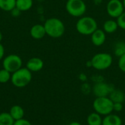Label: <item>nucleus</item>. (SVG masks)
<instances>
[{
	"label": "nucleus",
	"mask_w": 125,
	"mask_h": 125,
	"mask_svg": "<svg viewBox=\"0 0 125 125\" xmlns=\"http://www.w3.org/2000/svg\"><path fill=\"white\" fill-rule=\"evenodd\" d=\"M46 34L52 38H59L65 32V26L62 21L57 18H50L44 23Z\"/></svg>",
	"instance_id": "obj_1"
},
{
	"label": "nucleus",
	"mask_w": 125,
	"mask_h": 125,
	"mask_svg": "<svg viewBox=\"0 0 125 125\" xmlns=\"http://www.w3.org/2000/svg\"><path fill=\"white\" fill-rule=\"evenodd\" d=\"M98 29L97 21L91 16H82L79 18L75 24L76 31L85 36L91 35L95 30Z\"/></svg>",
	"instance_id": "obj_2"
},
{
	"label": "nucleus",
	"mask_w": 125,
	"mask_h": 125,
	"mask_svg": "<svg viewBox=\"0 0 125 125\" xmlns=\"http://www.w3.org/2000/svg\"><path fill=\"white\" fill-rule=\"evenodd\" d=\"M94 111L102 116H105L114 112V103L108 97H95L92 103Z\"/></svg>",
	"instance_id": "obj_3"
},
{
	"label": "nucleus",
	"mask_w": 125,
	"mask_h": 125,
	"mask_svg": "<svg viewBox=\"0 0 125 125\" xmlns=\"http://www.w3.org/2000/svg\"><path fill=\"white\" fill-rule=\"evenodd\" d=\"M92 67L97 70H105L113 64V56L105 52H100L94 54L91 59Z\"/></svg>",
	"instance_id": "obj_4"
},
{
	"label": "nucleus",
	"mask_w": 125,
	"mask_h": 125,
	"mask_svg": "<svg viewBox=\"0 0 125 125\" xmlns=\"http://www.w3.org/2000/svg\"><path fill=\"white\" fill-rule=\"evenodd\" d=\"M31 78V72L26 67H21L12 73L11 82L15 87L23 88L29 84Z\"/></svg>",
	"instance_id": "obj_5"
},
{
	"label": "nucleus",
	"mask_w": 125,
	"mask_h": 125,
	"mask_svg": "<svg viewBox=\"0 0 125 125\" xmlns=\"http://www.w3.org/2000/svg\"><path fill=\"white\" fill-rule=\"evenodd\" d=\"M65 8L71 16L81 18L86 13L87 7L84 0H67Z\"/></svg>",
	"instance_id": "obj_6"
},
{
	"label": "nucleus",
	"mask_w": 125,
	"mask_h": 125,
	"mask_svg": "<svg viewBox=\"0 0 125 125\" xmlns=\"http://www.w3.org/2000/svg\"><path fill=\"white\" fill-rule=\"evenodd\" d=\"M21 58L15 54H10L7 56L2 62L3 68L8 70L10 73H13L22 67Z\"/></svg>",
	"instance_id": "obj_7"
},
{
	"label": "nucleus",
	"mask_w": 125,
	"mask_h": 125,
	"mask_svg": "<svg viewBox=\"0 0 125 125\" xmlns=\"http://www.w3.org/2000/svg\"><path fill=\"white\" fill-rule=\"evenodd\" d=\"M125 11L122 1L121 0H109L106 5V12L112 18H119Z\"/></svg>",
	"instance_id": "obj_8"
},
{
	"label": "nucleus",
	"mask_w": 125,
	"mask_h": 125,
	"mask_svg": "<svg viewBox=\"0 0 125 125\" xmlns=\"http://www.w3.org/2000/svg\"><path fill=\"white\" fill-rule=\"evenodd\" d=\"M115 89L114 86L111 83L105 81L94 83L92 92L96 97H108L111 92Z\"/></svg>",
	"instance_id": "obj_9"
},
{
	"label": "nucleus",
	"mask_w": 125,
	"mask_h": 125,
	"mask_svg": "<svg viewBox=\"0 0 125 125\" xmlns=\"http://www.w3.org/2000/svg\"><path fill=\"white\" fill-rule=\"evenodd\" d=\"M90 36L92 42L95 46H101L105 42L106 33L103 31V29L98 28Z\"/></svg>",
	"instance_id": "obj_10"
},
{
	"label": "nucleus",
	"mask_w": 125,
	"mask_h": 125,
	"mask_svg": "<svg viewBox=\"0 0 125 125\" xmlns=\"http://www.w3.org/2000/svg\"><path fill=\"white\" fill-rule=\"evenodd\" d=\"M44 67L43 61L38 57H33L30 59L26 63V68L31 72H39Z\"/></svg>",
	"instance_id": "obj_11"
},
{
	"label": "nucleus",
	"mask_w": 125,
	"mask_h": 125,
	"mask_svg": "<svg viewBox=\"0 0 125 125\" xmlns=\"http://www.w3.org/2000/svg\"><path fill=\"white\" fill-rule=\"evenodd\" d=\"M30 34L31 37L35 40H40L43 38L46 35L44 25L35 24L32 26L30 29Z\"/></svg>",
	"instance_id": "obj_12"
},
{
	"label": "nucleus",
	"mask_w": 125,
	"mask_h": 125,
	"mask_svg": "<svg viewBox=\"0 0 125 125\" xmlns=\"http://www.w3.org/2000/svg\"><path fill=\"white\" fill-rule=\"evenodd\" d=\"M122 118L114 114H110L104 116L103 119V125H122Z\"/></svg>",
	"instance_id": "obj_13"
},
{
	"label": "nucleus",
	"mask_w": 125,
	"mask_h": 125,
	"mask_svg": "<svg viewBox=\"0 0 125 125\" xmlns=\"http://www.w3.org/2000/svg\"><path fill=\"white\" fill-rule=\"evenodd\" d=\"M108 97L111 100V101L114 103H123L125 101V93L123 91L115 88L111 92Z\"/></svg>",
	"instance_id": "obj_14"
},
{
	"label": "nucleus",
	"mask_w": 125,
	"mask_h": 125,
	"mask_svg": "<svg viewBox=\"0 0 125 125\" xmlns=\"http://www.w3.org/2000/svg\"><path fill=\"white\" fill-rule=\"evenodd\" d=\"M119 28L117 21L114 19H109L104 22L103 29L106 34H112L117 31Z\"/></svg>",
	"instance_id": "obj_15"
},
{
	"label": "nucleus",
	"mask_w": 125,
	"mask_h": 125,
	"mask_svg": "<svg viewBox=\"0 0 125 125\" xmlns=\"http://www.w3.org/2000/svg\"><path fill=\"white\" fill-rule=\"evenodd\" d=\"M103 116L96 112L89 114L86 118L87 125H103Z\"/></svg>",
	"instance_id": "obj_16"
},
{
	"label": "nucleus",
	"mask_w": 125,
	"mask_h": 125,
	"mask_svg": "<svg viewBox=\"0 0 125 125\" xmlns=\"http://www.w3.org/2000/svg\"><path fill=\"white\" fill-rule=\"evenodd\" d=\"M9 113L10 114L11 116L14 119L15 121L23 119L24 116L23 108L21 106L18 105H13L12 107H11Z\"/></svg>",
	"instance_id": "obj_17"
},
{
	"label": "nucleus",
	"mask_w": 125,
	"mask_h": 125,
	"mask_svg": "<svg viewBox=\"0 0 125 125\" xmlns=\"http://www.w3.org/2000/svg\"><path fill=\"white\" fill-rule=\"evenodd\" d=\"M33 5V0H16L15 8L20 12H24L30 10Z\"/></svg>",
	"instance_id": "obj_18"
},
{
	"label": "nucleus",
	"mask_w": 125,
	"mask_h": 125,
	"mask_svg": "<svg viewBox=\"0 0 125 125\" xmlns=\"http://www.w3.org/2000/svg\"><path fill=\"white\" fill-rule=\"evenodd\" d=\"M16 0H0V9L10 12L15 8Z\"/></svg>",
	"instance_id": "obj_19"
},
{
	"label": "nucleus",
	"mask_w": 125,
	"mask_h": 125,
	"mask_svg": "<svg viewBox=\"0 0 125 125\" xmlns=\"http://www.w3.org/2000/svg\"><path fill=\"white\" fill-rule=\"evenodd\" d=\"M14 122L15 120L10 113L2 112L0 114V125H13Z\"/></svg>",
	"instance_id": "obj_20"
},
{
	"label": "nucleus",
	"mask_w": 125,
	"mask_h": 125,
	"mask_svg": "<svg viewBox=\"0 0 125 125\" xmlns=\"http://www.w3.org/2000/svg\"><path fill=\"white\" fill-rule=\"evenodd\" d=\"M114 53L118 58L125 54V42L123 41L117 42L114 47Z\"/></svg>",
	"instance_id": "obj_21"
},
{
	"label": "nucleus",
	"mask_w": 125,
	"mask_h": 125,
	"mask_svg": "<svg viewBox=\"0 0 125 125\" xmlns=\"http://www.w3.org/2000/svg\"><path fill=\"white\" fill-rule=\"evenodd\" d=\"M11 73L5 69L0 70V83H7L10 80H11Z\"/></svg>",
	"instance_id": "obj_22"
},
{
	"label": "nucleus",
	"mask_w": 125,
	"mask_h": 125,
	"mask_svg": "<svg viewBox=\"0 0 125 125\" xmlns=\"http://www.w3.org/2000/svg\"><path fill=\"white\" fill-rule=\"evenodd\" d=\"M81 92L83 94L87 95V94H90L92 92V88L91 87V86L88 83L84 82V83H83V84L81 86Z\"/></svg>",
	"instance_id": "obj_23"
},
{
	"label": "nucleus",
	"mask_w": 125,
	"mask_h": 125,
	"mask_svg": "<svg viewBox=\"0 0 125 125\" xmlns=\"http://www.w3.org/2000/svg\"><path fill=\"white\" fill-rule=\"evenodd\" d=\"M116 21H117L119 28L125 30V11L119 18H116Z\"/></svg>",
	"instance_id": "obj_24"
},
{
	"label": "nucleus",
	"mask_w": 125,
	"mask_h": 125,
	"mask_svg": "<svg viewBox=\"0 0 125 125\" xmlns=\"http://www.w3.org/2000/svg\"><path fill=\"white\" fill-rule=\"evenodd\" d=\"M118 67L122 72L125 73V54L122 55L120 57H119Z\"/></svg>",
	"instance_id": "obj_25"
},
{
	"label": "nucleus",
	"mask_w": 125,
	"mask_h": 125,
	"mask_svg": "<svg viewBox=\"0 0 125 125\" xmlns=\"http://www.w3.org/2000/svg\"><path fill=\"white\" fill-rule=\"evenodd\" d=\"M13 125H31V122L29 120L25 119L23 118L21 119L15 121Z\"/></svg>",
	"instance_id": "obj_26"
},
{
	"label": "nucleus",
	"mask_w": 125,
	"mask_h": 125,
	"mask_svg": "<svg viewBox=\"0 0 125 125\" xmlns=\"http://www.w3.org/2000/svg\"><path fill=\"white\" fill-rule=\"evenodd\" d=\"M92 81L94 82V83L105 81L104 78H103L102 75H93V76L92 77Z\"/></svg>",
	"instance_id": "obj_27"
},
{
	"label": "nucleus",
	"mask_w": 125,
	"mask_h": 125,
	"mask_svg": "<svg viewBox=\"0 0 125 125\" xmlns=\"http://www.w3.org/2000/svg\"><path fill=\"white\" fill-rule=\"evenodd\" d=\"M123 103H114V111L115 112H121L122 110H123Z\"/></svg>",
	"instance_id": "obj_28"
},
{
	"label": "nucleus",
	"mask_w": 125,
	"mask_h": 125,
	"mask_svg": "<svg viewBox=\"0 0 125 125\" xmlns=\"http://www.w3.org/2000/svg\"><path fill=\"white\" fill-rule=\"evenodd\" d=\"M78 78H79L80 81H81L83 83L86 82V81H87V79H88V78H87L86 75V74H84V73H81V74L79 75Z\"/></svg>",
	"instance_id": "obj_29"
},
{
	"label": "nucleus",
	"mask_w": 125,
	"mask_h": 125,
	"mask_svg": "<svg viewBox=\"0 0 125 125\" xmlns=\"http://www.w3.org/2000/svg\"><path fill=\"white\" fill-rule=\"evenodd\" d=\"M4 55V46L0 43V60H1Z\"/></svg>",
	"instance_id": "obj_30"
},
{
	"label": "nucleus",
	"mask_w": 125,
	"mask_h": 125,
	"mask_svg": "<svg viewBox=\"0 0 125 125\" xmlns=\"http://www.w3.org/2000/svg\"><path fill=\"white\" fill-rule=\"evenodd\" d=\"M68 125H81L80 122L75 121V122H70V123Z\"/></svg>",
	"instance_id": "obj_31"
},
{
	"label": "nucleus",
	"mask_w": 125,
	"mask_h": 125,
	"mask_svg": "<svg viewBox=\"0 0 125 125\" xmlns=\"http://www.w3.org/2000/svg\"><path fill=\"white\" fill-rule=\"evenodd\" d=\"M2 40V34L1 32L0 31V43H1V41Z\"/></svg>",
	"instance_id": "obj_32"
},
{
	"label": "nucleus",
	"mask_w": 125,
	"mask_h": 125,
	"mask_svg": "<svg viewBox=\"0 0 125 125\" xmlns=\"http://www.w3.org/2000/svg\"><path fill=\"white\" fill-rule=\"evenodd\" d=\"M122 3H123V5H124V7H125V0H122Z\"/></svg>",
	"instance_id": "obj_33"
}]
</instances>
